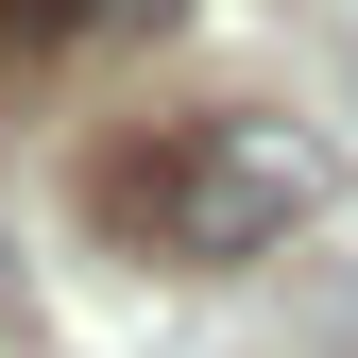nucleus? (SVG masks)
<instances>
[{
    "mask_svg": "<svg viewBox=\"0 0 358 358\" xmlns=\"http://www.w3.org/2000/svg\"><path fill=\"white\" fill-rule=\"evenodd\" d=\"M324 188H341V154L307 137V120H273V103H205V120L120 137L103 171H85V222L137 239V256H171V273H239V256H273L290 222H324Z\"/></svg>",
    "mask_w": 358,
    "mask_h": 358,
    "instance_id": "f257e3e1",
    "label": "nucleus"
}]
</instances>
